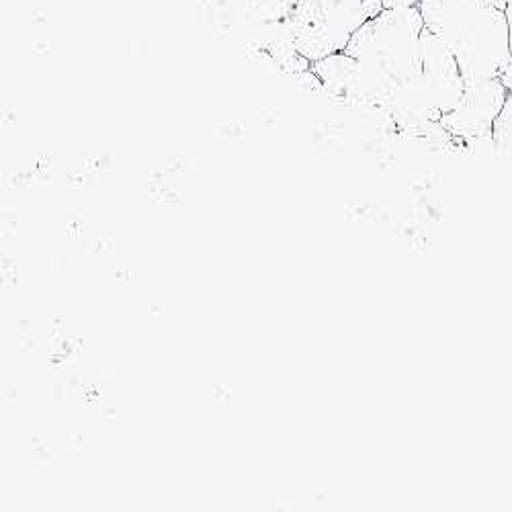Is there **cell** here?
<instances>
[{"label":"cell","mask_w":512,"mask_h":512,"mask_svg":"<svg viewBox=\"0 0 512 512\" xmlns=\"http://www.w3.org/2000/svg\"><path fill=\"white\" fill-rule=\"evenodd\" d=\"M510 91L500 78H469L459 105L439 123L451 138L465 142L492 138V127Z\"/></svg>","instance_id":"cell-4"},{"label":"cell","mask_w":512,"mask_h":512,"mask_svg":"<svg viewBox=\"0 0 512 512\" xmlns=\"http://www.w3.org/2000/svg\"><path fill=\"white\" fill-rule=\"evenodd\" d=\"M197 3H199L201 7H207V5H209V0H197Z\"/></svg>","instance_id":"cell-7"},{"label":"cell","mask_w":512,"mask_h":512,"mask_svg":"<svg viewBox=\"0 0 512 512\" xmlns=\"http://www.w3.org/2000/svg\"><path fill=\"white\" fill-rule=\"evenodd\" d=\"M424 21L418 7L383 9L349 41L345 52L359 60L375 105L390 115L394 93L420 74Z\"/></svg>","instance_id":"cell-2"},{"label":"cell","mask_w":512,"mask_h":512,"mask_svg":"<svg viewBox=\"0 0 512 512\" xmlns=\"http://www.w3.org/2000/svg\"><path fill=\"white\" fill-rule=\"evenodd\" d=\"M510 93H512V91H510Z\"/></svg>","instance_id":"cell-8"},{"label":"cell","mask_w":512,"mask_h":512,"mask_svg":"<svg viewBox=\"0 0 512 512\" xmlns=\"http://www.w3.org/2000/svg\"><path fill=\"white\" fill-rule=\"evenodd\" d=\"M424 27L455 56L463 78H500L510 62L506 11L484 0H420Z\"/></svg>","instance_id":"cell-1"},{"label":"cell","mask_w":512,"mask_h":512,"mask_svg":"<svg viewBox=\"0 0 512 512\" xmlns=\"http://www.w3.org/2000/svg\"><path fill=\"white\" fill-rule=\"evenodd\" d=\"M383 11V0H295V46L308 62L345 52L351 37Z\"/></svg>","instance_id":"cell-3"},{"label":"cell","mask_w":512,"mask_h":512,"mask_svg":"<svg viewBox=\"0 0 512 512\" xmlns=\"http://www.w3.org/2000/svg\"><path fill=\"white\" fill-rule=\"evenodd\" d=\"M506 21H508V31H510V62H508L504 74L500 76V80H502V84H504L508 91H512V0H510L508 7H506Z\"/></svg>","instance_id":"cell-5"},{"label":"cell","mask_w":512,"mask_h":512,"mask_svg":"<svg viewBox=\"0 0 512 512\" xmlns=\"http://www.w3.org/2000/svg\"><path fill=\"white\" fill-rule=\"evenodd\" d=\"M484 3H488V5H492V7H498V9L506 11V7H508L510 0H484Z\"/></svg>","instance_id":"cell-6"}]
</instances>
